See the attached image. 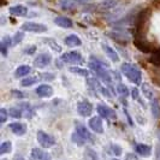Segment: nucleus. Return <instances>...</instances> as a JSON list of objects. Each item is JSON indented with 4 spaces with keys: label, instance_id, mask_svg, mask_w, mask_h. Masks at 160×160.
I'll use <instances>...</instances> for the list:
<instances>
[{
    "label": "nucleus",
    "instance_id": "0eeeda50",
    "mask_svg": "<svg viewBox=\"0 0 160 160\" xmlns=\"http://www.w3.org/2000/svg\"><path fill=\"white\" fill-rule=\"evenodd\" d=\"M21 29H22L23 32H38V34L47 32V27H46L45 24L36 23V22H25L24 24H22Z\"/></svg>",
    "mask_w": 160,
    "mask_h": 160
},
{
    "label": "nucleus",
    "instance_id": "393cba45",
    "mask_svg": "<svg viewBox=\"0 0 160 160\" xmlns=\"http://www.w3.org/2000/svg\"><path fill=\"white\" fill-rule=\"evenodd\" d=\"M8 114L12 117V118H15V119H19V118H22L23 117V111L16 106V107H11L10 110H8Z\"/></svg>",
    "mask_w": 160,
    "mask_h": 160
},
{
    "label": "nucleus",
    "instance_id": "2f4dec72",
    "mask_svg": "<svg viewBox=\"0 0 160 160\" xmlns=\"http://www.w3.org/2000/svg\"><path fill=\"white\" fill-rule=\"evenodd\" d=\"M117 89H118V92H119L120 95H123L124 98L129 95V89H128V87H127L125 84L120 83V84H118V87H117Z\"/></svg>",
    "mask_w": 160,
    "mask_h": 160
},
{
    "label": "nucleus",
    "instance_id": "e433bc0d",
    "mask_svg": "<svg viewBox=\"0 0 160 160\" xmlns=\"http://www.w3.org/2000/svg\"><path fill=\"white\" fill-rule=\"evenodd\" d=\"M41 77H42V78H43L45 81L54 80V75H53V73H49V72H43V73L41 75Z\"/></svg>",
    "mask_w": 160,
    "mask_h": 160
},
{
    "label": "nucleus",
    "instance_id": "ddd939ff",
    "mask_svg": "<svg viewBox=\"0 0 160 160\" xmlns=\"http://www.w3.org/2000/svg\"><path fill=\"white\" fill-rule=\"evenodd\" d=\"M8 128L10 130L17 135V136H23L24 134L27 132V128L23 123H19V122H15V123H10L8 124Z\"/></svg>",
    "mask_w": 160,
    "mask_h": 160
},
{
    "label": "nucleus",
    "instance_id": "f8f14e48",
    "mask_svg": "<svg viewBox=\"0 0 160 160\" xmlns=\"http://www.w3.org/2000/svg\"><path fill=\"white\" fill-rule=\"evenodd\" d=\"M89 128L92 129L95 134H102L104 132V123L101 117H93L89 119Z\"/></svg>",
    "mask_w": 160,
    "mask_h": 160
},
{
    "label": "nucleus",
    "instance_id": "473e14b6",
    "mask_svg": "<svg viewBox=\"0 0 160 160\" xmlns=\"http://www.w3.org/2000/svg\"><path fill=\"white\" fill-rule=\"evenodd\" d=\"M45 42H46L47 45H49V46L53 48L54 51H57V52H60V51H62V47H60L58 43H56V41L54 40H52V39H46Z\"/></svg>",
    "mask_w": 160,
    "mask_h": 160
},
{
    "label": "nucleus",
    "instance_id": "dca6fc26",
    "mask_svg": "<svg viewBox=\"0 0 160 160\" xmlns=\"http://www.w3.org/2000/svg\"><path fill=\"white\" fill-rule=\"evenodd\" d=\"M10 13L12 16H16V17H23L28 15V8L23 6V5H15V6H11L8 8Z\"/></svg>",
    "mask_w": 160,
    "mask_h": 160
},
{
    "label": "nucleus",
    "instance_id": "72a5a7b5",
    "mask_svg": "<svg viewBox=\"0 0 160 160\" xmlns=\"http://www.w3.org/2000/svg\"><path fill=\"white\" fill-rule=\"evenodd\" d=\"M111 148H112V149H111V152H112L116 157H119L120 154L123 153V152H122V147H120V146H118V144L111 143Z\"/></svg>",
    "mask_w": 160,
    "mask_h": 160
},
{
    "label": "nucleus",
    "instance_id": "5701e85b",
    "mask_svg": "<svg viewBox=\"0 0 160 160\" xmlns=\"http://www.w3.org/2000/svg\"><path fill=\"white\" fill-rule=\"evenodd\" d=\"M151 111H152V116L155 119L160 118V102L158 99H153L152 104H151Z\"/></svg>",
    "mask_w": 160,
    "mask_h": 160
},
{
    "label": "nucleus",
    "instance_id": "c85d7f7f",
    "mask_svg": "<svg viewBox=\"0 0 160 160\" xmlns=\"http://www.w3.org/2000/svg\"><path fill=\"white\" fill-rule=\"evenodd\" d=\"M142 93H143V95L146 96L147 99L153 100V89L151 88V86H149L148 83H143V84H142Z\"/></svg>",
    "mask_w": 160,
    "mask_h": 160
},
{
    "label": "nucleus",
    "instance_id": "f03ea898",
    "mask_svg": "<svg viewBox=\"0 0 160 160\" xmlns=\"http://www.w3.org/2000/svg\"><path fill=\"white\" fill-rule=\"evenodd\" d=\"M89 68L94 71L96 76L101 81H104L105 83L110 84L112 82V77L110 75V72L107 70V65H105L101 60L96 59L94 57H90V63H89Z\"/></svg>",
    "mask_w": 160,
    "mask_h": 160
},
{
    "label": "nucleus",
    "instance_id": "412c9836",
    "mask_svg": "<svg viewBox=\"0 0 160 160\" xmlns=\"http://www.w3.org/2000/svg\"><path fill=\"white\" fill-rule=\"evenodd\" d=\"M101 46H102V49L105 51V53L107 54V57H108L112 62L116 63V62H118V60H119V56H118V53H117V52H116L111 46H108V45H106V43H102Z\"/></svg>",
    "mask_w": 160,
    "mask_h": 160
},
{
    "label": "nucleus",
    "instance_id": "bb28decb",
    "mask_svg": "<svg viewBox=\"0 0 160 160\" xmlns=\"http://www.w3.org/2000/svg\"><path fill=\"white\" fill-rule=\"evenodd\" d=\"M69 70H70L72 73L80 75V76H83V77H87V76L89 75L88 70H86V69H82V68H80V66H71Z\"/></svg>",
    "mask_w": 160,
    "mask_h": 160
},
{
    "label": "nucleus",
    "instance_id": "20e7f679",
    "mask_svg": "<svg viewBox=\"0 0 160 160\" xmlns=\"http://www.w3.org/2000/svg\"><path fill=\"white\" fill-rule=\"evenodd\" d=\"M71 140L72 142L76 143L77 146H83V144H86L88 141L92 140V135H90L89 130L84 125L77 124L76 128H75V131L72 132Z\"/></svg>",
    "mask_w": 160,
    "mask_h": 160
},
{
    "label": "nucleus",
    "instance_id": "2eb2a0df",
    "mask_svg": "<svg viewBox=\"0 0 160 160\" xmlns=\"http://www.w3.org/2000/svg\"><path fill=\"white\" fill-rule=\"evenodd\" d=\"M54 23H56L58 27L64 28V29H70V28L73 27V23H72L71 19L68 18V17H64V16L56 17V18H54Z\"/></svg>",
    "mask_w": 160,
    "mask_h": 160
},
{
    "label": "nucleus",
    "instance_id": "a18cd8bd",
    "mask_svg": "<svg viewBox=\"0 0 160 160\" xmlns=\"http://www.w3.org/2000/svg\"><path fill=\"white\" fill-rule=\"evenodd\" d=\"M2 160H8V159H2Z\"/></svg>",
    "mask_w": 160,
    "mask_h": 160
},
{
    "label": "nucleus",
    "instance_id": "39448f33",
    "mask_svg": "<svg viewBox=\"0 0 160 160\" xmlns=\"http://www.w3.org/2000/svg\"><path fill=\"white\" fill-rule=\"evenodd\" d=\"M36 138H38V142L40 143V146L42 148H51L52 146L56 144L54 137L51 136L49 134L42 131V130H39V131L36 132Z\"/></svg>",
    "mask_w": 160,
    "mask_h": 160
},
{
    "label": "nucleus",
    "instance_id": "7c9ffc66",
    "mask_svg": "<svg viewBox=\"0 0 160 160\" xmlns=\"http://www.w3.org/2000/svg\"><path fill=\"white\" fill-rule=\"evenodd\" d=\"M24 38V32H17L15 35H13V38H12V43H13V46L17 45V43H19L21 41L23 40Z\"/></svg>",
    "mask_w": 160,
    "mask_h": 160
},
{
    "label": "nucleus",
    "instance_id": "f704fd0d",
    "mask_svg": "<svg viewBox=\"0 0 160 160\" xmlns=\"http://www.w3.org/2000/svg\"><path fill=\"white\" fill-rule=\"evenodd\" d=\"M8 118V111H6V108H4V107H1V110H0V122L1 123H5Z\"/></svg>",
    "mask_w": 160,
    "mask_h": 160
},
{
    "label": "nucleus",
    "instance_id": "c03bdc74",
    "mask_svg": "<svg viewBox=\"0 0 160 160\" xmlns=\"http://www.w3.org/2000/svg\"><path fill=\"white\" fill-rule=\"evenodd\" d=\"M112 160H118V159H112Z\"/></svg>",
    "mask_w": 160,
    "mask_h": 160
},
{
    "label": "nucleus",
    "instance_id": "cd10ccee",
    "mask_svg": "<svg viewBox=\"0 0 160 160\" xmlns=\"http://www.w3.org/2000/svg\"><path fill=\"white\" fill-rule=\"evenodd\" d=\"M38 77H35V76H32V77H25L23 80L21 81V86L22 87H30L32 84H35L36 82H38Z\"/></svg>",
    "mask_w": 160,
    "mask_h": 160
},
{
    "label": "nucleus",
    "instance_id": "4be33fe9",
    "mask_svg": "<svg viewBox=\"0 0 160 160\" xmlns=\"http://www.w3.org/2000/svg\"><path fill=\"white\" fill-rule=\"evenodd\" d=\"M30 71H32V69H30L29 65H21V66H18L16 69L15 76H16L17 78H19V77H25V76L29 75Z\"/></svg>",
    "mask_w": 160,
    "mask_h": 160
},
{
    "label": "nucleus",
    "instance_id": "ea45409f",
    "mask_svg": "<svg viewBox=\"0 0 160 160\" xmlns=\"http://www.w3.org/2000/svg\"><path fill=\"white\" fill-rule=\"evenodd\" d=\"M100 90H101V94L105 96H107V98H111V94L108 93V90L107 88H104V87H100Z\"/></svg>",
    "mask_w": 160,
    "mask_h": 160
},
{
    "label": "nucleus",
    "instance_id": "9d476101",
    "mask_svg": "<svg viewBox=\"0 0 160 160\" xmlns=\"http://www.w3.org/2000/svg\"><path fill=\"white\" fill-rule=\"evenodd\" d=\"M96 111L99 113V116L101 118H106V119H116V113L112 108H110L106 105H98L96 106Z\"/></svg>",
    "mask_w": 160,
    "mask_h": 160
},
{
    "label": "nucleus",
    "instance_id": "9b49d317",
    "mask_svg": "<svg viewBox=\"0 0 160 160\" xmlns=\"http://www.w3.org/2000/svg\"><path fill=\"white\" fill-rule=\"evenodd\" d=\"M29 160H52V157L49 153L45 152L40 148H32L29 155Z\"/></svg>",
    "mask_w": 160,
    "mask_h": 160
},
{
    "label": "nucleus",
    "instance_id": "c756f323",
    "mask_svg": "<svg viewBox=\"0 0 160 160\" xmlns=\"http://www.w3.org/2000/svg\"><path fill=\"white\" fill-rule=\"evenodd\" d=\"M12 151V143L10 141H5L2 142L1 146H0V153L1 154H6V153H10Z\"/></svg>",
    "mask_w": 160,
    "mask_h": 160
},
{
    "label": "nucleus",
    "instance_id": "aec40b11",
    "mask_svg": "<svg viewBox=\"0 0 160 160\" xmlns=\"http://www.w3.org/2000/svg\"><path fill=\"white\" fill-rule=\"evenodd\" d=\"M22 111H23V117H25V118H32V116H34V108H32V106H30V104L29 102H19V104L17 105Z\"/></svg>",
    "mask_w": 160,
    "mask_h": 160
},
{
    "label": "nucleus",
    "instance_id": "4c0bfd02",
    "mask_svg": "<svg viewBox=\"0 0 160 160\" xmlns=\"http://www.w3.org/2000/svg\"><path fill=\"white\" fill-rule=\"evenodd\" d=\"M11 94L15 96L16 99H23L24 96H25V94H23L21 90H12V92H11Z\"/></svg>",
    "mask_w": 160,
    "mask_h": 160
},
{
    "label": "nucleus",
    "instance_id": "58836bf2",
    "mask_svg": "<svg viewBox=\"0 0 160 160\" xmlns=\"http://www.w3.org/2000/svg\"><path fill=\"white\" fill-rule=\"evenodd\" d=\"M131 96H132L134 100H138V89L137 88L132 89V90H131Z\"/></svg>",
    "mask_w": 160,
    "mask_h": 160
},
{
    "label": "nucleus",
    "instance_id": "a19ab883",
    "mask_svg": "<svg viewBox=\"0 0 160 160\" xmlns=\"http://www.w3.org/2000/svg\"><path fill=\"white\" fill-rule=\"evenodd\" d=\"M15 159H16V160H25V159L23 158V157H22V155H17V157L15 158Z\"/></svg>",
    "mask_w": 160,
    "mask_h": 160
},
{
    "label": "nucleus",
    "instance_id": "1a4fd4ad",
    "mask_svg": "<svg viewBox=\"0 0 160 160\" xmlns=\"http://www.w3.org/2000/svg\"><path fill=\"white\" fill-rule=\"evenodd\" d=\"M77 112L82 117H89L93 113V105L87 100L80 101L77 104Z\"/></svg>",
    "mask_w": 160,
    "mask_h": 160
},
{
    "label": "nucleus",
    "instance_id": "f257e3e1",
    "mask_svg": "<svg viewBox=\"0 0 160 160\" xmlns=\"http://www.w3.org/2000/svg\"><path fill=\"white\" fill-rule=\"evenodd\" d=\"M148 19H149V12L148 10H142L135 18L134 22V35L135 40H143V36L147 30L148 25Z\"/></svg>",
    "mask_w": 160,
    "mask_h": 160
},
{
    "label": "nucleus",
    "instance_id": "6ab92c4d",
    "mask_svg": "<svg viewBox=\"0 0 160 160\" xmlns=\"http://www.w3.org/2000/svg\"><path fill=\"white\" fill-rule=\"evenodd\" d=\"M135 149H136V152L138 153L141 157H143V158H148V157L152 154V148H151L148 144L138 143V144H136Z\"/></svg>",
    "mask_w": 160,
    "mask_h": 160
},
{
    "label": "nucleus",
    "instance_id": "b1692460",
    "mask_svg": "<svg viewBox=\"0 0 160 160\" xmlns=\"http://www.w3.org/2000/svg\"><path fill=\"white\" fill-rule=\"evenodd\" d=\"M134 43L136 45V47L142 51V52H151V46L147 43V41L144 40H134Z\"/></svg>",
    "mask_w": 160,
    "mask_h": 160
},
{
    "label": "nucleus",
    "instance_id": "6e6552de",
    "mask_svg": "<svg viewBox=\"0 0 160 160\" xmlns=\"http://www.w3.org/2000/svg\"><path fill=\"white\" fill-rule=\"evenodd\" d=\"M51 62H52V56L49 53H41L35 58L34 65L39 69H43L51 64Z\"/></svg>",
    "mask_w": 160,
    "mask_h": 160
},
{
    "label": "nucleus",
    "instance_id": "7ed1b4c3",
    "mask_svg": "<svg viewBox=\"0 0 160 160\" xmlns=\"http://www.w3.org/2000/svg\"><path fill=\"white\" fill-rule=\"evenodd\" d=\"M120 71L131 83L141 84L142 75H141V71L137 69L136 66L129 64V63H123V64L120 65Z\"/></svg>",
    "mask_w": 160,
    "mask_h": 160
},
{
    "label": "nucleus",
    "instance_id": "c9c22d12",
    "mask_svg": "<svg viewBox=\"0 0 160 160\" xmlns=\"http://www.w3.org/2000/svg\"><path fill=\"white\" fill-rule=\"evenodd\" d=\"M35 51H36V46H28V47L24 48V54H28V56H32L35 53Z\"/></svg>",
    "mask_w": 160,
    "mask_h": 160
},
{
    "label": "nucleus",
    "instance_id": "79ce46f5",
    "mask_svg": "<svg viewBox=\"0 0 160 160\" xmlns=\"http://www.w3.org/2000/svg\"><path fill=\"white\" fill-rule=\"evenodd\" d=\"M72 1H73V2H76V1H77V2H82V1H87V0H72Z\"/></svg>",
    "mask_w": 160,
    "mask_h": 160
},
{
    "label": "nucleus",
    "instance_id": "37998d69",
    "mask_svg": "<svg viewBox=\"0 0 160 160\" xmlns=\"http://www.w3.org/2000/svg\"><path fill=\"white\" fill-rule=\"evenodd\" d=\"M159 138H160V131H159Z\"/></svg>",
    "mask_w": 160,
    "mask_h": 160
},
{
    "label": "nucleus",
    "instance_id": "a878e982",
    "mask_svg": "<svg viewBox=\"0 0 160 160\" xmlns=\"http://www.w3.org/2000/svg\"><path fill=\"white\" fill-rule=\"evenodd\" d=\"M119 4V0H104L101 2V8L102 10H111V8H116Z\"/></svg>",
    "mask_w": 160,
    "mask_h": 160
},
{
    "label": "nucleus",
    "instance_id": "a211bd4d",
    "mask_svg": "<svg viewBox=\"0 0 160 160\" xmlns=\"http://www.w3.org/2000/svg\"><path fill=\"white\" fill-rule=\"evenodd\" d=\"M11 46H13V43H12V38H10V36H4L2 39H1V42H0V48H1V53H2V56H8V48L11 47Z\"/></svg>",
    "mask_w": 160,
    "mask_h": 160
},
{
    "label": "nucleus",
    "instance_id": "f3484780",
    "mask_svg": "<svg viewBox=\"0 0 160 160\" xmlns=\"http://www.w3.org/2000/svg\"><path fill=\"white\" fill-rule=\"evenodd\" d=\"M65 45L68 46V47H78L82 45V41L81 39L77 36V35H75V34H71V35H68L66 38H65Z\"/></svg>",
    "mask_w": 160,
    "mask_h": 160
},
{
    "label": "nucleus",
    "instance_id": "423d86ee",
    "mask_svg": "<svg viewBox=\"0 0 160 160\" xmlns=\"http://www.w3.org/2000/svg\"><path fill=\"white\" fill-rule=\"evenodd\" d=\"M62 62L63 63H68V64H82L83 63V58L81 56L78 52L76 51H71V52H66V53H63L62 57H60Z\"/></svg>",
    "mask_w": 160,
    "mask_h": 160
},
{
    "label": "nucleus",
    "instance_id": "4468645a",
    "mask_svg": "<svg viewBox=\"0 0 160 160\" xmlns=\"http://www.w3.org/2000/svg\"><path fill=\"white\" fill-rule=\"evenodd\" d=\"M35 92L40 98H51L53 95V88L49 84H41L36 88Z\"/></svg>",
    "mask_w": 160,
    "mask_h": 160
}]
</instances>
